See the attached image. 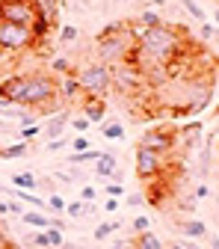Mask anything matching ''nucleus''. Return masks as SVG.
<instances>
[{"instance_id":"nucleus-1","label":"nucleus","mask_w":219,"mask_h":249,"mask_svg":"<svg viewBox=\"0 0 219 249\" xmlns=\"http://www.w3.org/2000/svg\"><path fill=\"white\" fill-rule=\"evenodd\" d=\"M181 36L175 33V27L160 24V27H148L136 36V51H134V66L139 71L151 69H166L181 56Z\"/></svg>"},{"instance_id":"nucleus-2","label":"nucleus","mask_w":219,"mask_h":249,"mask_svg":"<svg viewBox=\"0 0 219 249\" xmlns=\"http://www.w3.org/2000/svg\"><path fill=\"white\" fill-rule=\"evenodd\" d=\"M56 86H59V80L45 74V71L12 74L0 83V101H12V104H21V107H39L42 113H48L51 104L59 98Z\"/></svg>"},{"instance_id":"nucleus-3","label":"nucleus","mask_w":219,"mask_h":249,"mask_svg":"<svg viewBox=\"0 0 219 249\" xmlns=\"http://www.w3.org/2000/svg\"><path fill=\"white\" fill-rule=\"evenodd\" d=\"M95 48H98V59H104V66H110V69L131 62L134 51H136V36L131 30V21L107 24L95 39Z\"/></svg>"},{"instance_id":"nucleus-4","label":"nucleus","mask_w":219,"mask_h":249,"mask_svg":"<svg viewBox=\"0 0 219 249\" xmlns=\"http://www.w3.org/2000/svg\"><path fill=\"white\" fill-rule=\"evenodd\" d=\"M74 77H77L80 92L86 98H104L110 92V86H113V71H110V66H104V62H89V66H83Z\"/></svg>"},{"instance_id":"nucleus-5","label":"nucleus","mask_w":219,"mask_h":249,"mask_svg":"<svg viewBox=\"0 0 219 249\" xmlns=\"http://www.w3.org/2000/svg\"><path fill=\"white\" fill-rule=\"evenodd\" d=\"M33 45H36L33 27L0 21V51H6V53H21V51H27V48H33Z\"/></svg>"},{"instance_id":"nucleus-6","label":"nucleus","mask_w":219,"mask_h":249,"mask_svg":"<svg viewBox=\"0 0 219 249\" xmlns=\"http://www.w3.org/2000/svg\"><path fill=\"white\" fill-rule=\"evenodd\" d=\"M39 6L33 0H0V21H9V24H24V27H33L39 21Z\"/></svg>"},{"instance_id":"nucleus-7","label":"nucleus","mask_w":219,"mask_h":249,"mask_svg":"<svg viewBox=\"0 0 219 249\" xmlns=\"http://www.w3.org/2000/svg\"><path fill=\"white\" fill-rule=\"evenodd\" d=\"M166 169V154L151 151V148H136V175L142 181H154L160 178Z\"/></svg>"},{"instance_id":"nucleus-8","label":"nucleus","mask_w":219,"mask_h":249,"mask_svg":"<svg viewBox=\"0 0 219 249\" xmlns=\"http://www.w3.org/2000/svg\"><path fill=\"white\" fill-rule=\"evenodd\" d=\"M24 124H36V113L12 101H0V128H24Z\"/></svg>"},{"instance_id":"nucleus-9","label":"nucleus","mask_w":219,"mask_h":249,"mask_svg":"<svg viewBox=\"0 0 219 249\" xmlns=\"http://www.w3.org/2000/svg\"><path fill=\"white\" fill-rule=\"evenodd\" d=\"M139 148H151V151H160V154H169L175 148V134L169 128H157V131H145L142 140H139Z\"/></svg>"},{"instance_id":"nucleus-10","label":"nucleus","mask_w":219,"mask_h":249,"mask_svg":"<svg viewBox=\"0 0 219 249\" xmlns=\"http://www.w3.org/2000/svg\"><path fill=\"white\" fill-rule=\"evenodd\" d=\"M68 122H71V110H68V107H62L56 116H51V119H48V124H45V134H48L51 140L62 137V131L68 128Z\"/></svg>"},{"instance_id":"nucleus-11","label":"nucleus","mask_w":219,"mask_h":249,"mask_svg":"<svg viewBox=\"0 0 219 249\" xmlns=\"http://www.w3.org/2000/svg\"><path fill=\"white\" fill-rule=\"evenodd\" d=\"M56 95L59 98H66V101H74V98H83V92H80V83H77V77L74 74H66L59 80V86H56Z\"/></svg>"},{"instance_id":"nucleus-12","label":"nucleus","mask_w":219,"mask_h":249,"mask_svg":"<svg viewBox=\"0 0 219 249\" xmlns=\"http://www.w3.org/2000/svg\"><path fill=\"white\" fill-rule=\"evenodd\" d=\"M116 172H118V163H116V158H113L110 151H104L101 158L95 160V175H98L101 181H110Z\"/></svg>"},{"instance_id":"nucleus-13","label":"nucleus","mask_w":219,"mask_h":249,"mask_svg":"<svg viewBox=\"0 0 219 249\" xmlns=\"http://www.w3.org/2000/svg\"><path fill=\"white\" fill-rule=\"evenodd\" d=\"M21 223L30 226V229H36V231H45V229H51V216L45 211H24L21 213Z\"/></svg>"},{"instance_id":"nucleus-14","label":"nucleus","mask_w":219,"mask_h":249,"mask_svg":"<svg viewBox=\"0 0 219 249\" xmlns=\"http://www.w3.org/2000/svg\"><path fill=\"white\" fill-rule=\"evenodd\" d=\"M104 98H86L83 95V116L89 122H104Z\"/></svg>"},{"instance_id":"nucleus-15","label":"nucleus","mask_w":219,"mask_h":249,"mask_svg":"<svg viewBox=\"0 0 219 249\" xmlns=\"http://www.w3.org/2000/svg\"><path fill=\"white\" fill-rule=\"evenodd\" d=\"M12 187L15 190H39V178L33 175V172H18V175H12Z\"/></svg>"},{"instance_id":"nucleus-16","label":"nucleus","mask_w":219,"mask_h":249,"mask_svg":"<svg viewBox=\"0 0 219 249\" xmlns=\"http://www.w3.org/2000/svg\"><path fill=\"white\" fill-rule=\"evenodd\" d=\"M181 231H184V237H190V240H202V237H207V226H204L202 220H186V223L181 226Z\"/></svg>"},{"instance_id":"nucleus-17","label":"nucleus","mask_w":219,"mask_h":249,"mask_svg":"<svg viewBox=\"0 0 219 249\" xmlns=\"http://www.w3.org/2000/svg\"><path fill=\"white\" fill-rule=\"evenodd\" d=\"M27 151H30V142H12V145H6V148H0V158L3 160H18V158H27Z\"/></svg>"},{"instance_id":"nucleus-18","label":"nucleus","mask_w":219,"mask_h":249,"mask_svg":"<svg viewBox=\"0 0 219 249\" xmlns=\"http://www.w3.org/2000/svg\"><path fill=\"white\" fill-rule=\"evenodd\" d=\"M104 151H98V148H89V151H74V154H68V163L71 166H83V163H95L98 158H101Z\"/></svg>"},{"instance_id":"nucleus-19","label":"nucleus","mask_w":219,"mask_h":249,"mask_svg":"<svg viewBox=\"0 0 219 249\" xmlns=\"http://www.w3.org/2000/svg\"><path fill=\"white\" fill-rule=\"evenodd\" d=\"M134 246L136 249H163V243H160V237L154 234V231H145V234H136L134 237Z\"/></svg>"},{"instance_id":"nucleus-20","label":"nucleus","mask_w":219,"mask_h":249,"mask_svg":"<svg viewBox=\"0 0 219 249\" xmlns=\"http://www.w3.org/2000/svg\"><path fill=\"white\" fill-rule=\"evenodd\" d=\"M101 134H104L107 140H116V142H118V140H124V124H121V122H107Z\"/></svg>"},{"instance_id":"nucleus-21","label":"nucleus","mask_w":219,"mask_h":249,"mask_svg":"<svg viewBox=\"0 0 219 249\" xmlns=\"http://www.w3.org/2000/svg\"><path fill=\"white\" fill-rule=\"evenodd\" d=\"M45 202H48V211H51V213H66V205H68L66 199L59 196V193H51Z\"/></svg>"},{"instance_id":"nucleus-22","label":"nucleus","mask_w":219,"mask_h":249,"mask_svg":"<svg viewBox=\"0 0 219 249\" xmlns=\"http://www.w3.org/2000/svg\"><path fill=\"white\" fill-rule=\"evenodd\" d=\"M77 36H80V33H77V27H74V24H66V27L59 30V42H62V45H74Z\"/></svg>"},{"instance_id":"nucleus-23","label":"nucleus","mask_w":219,"mask_h":249,"mask_svg":"<svg viewBox=\"0 0 219 249\" xmlns=\"http://www.w3.org/2000/svg\"><path fill=\"white\" fill-rule=\"evenodd\" d=\"M181 6L190 12V18H196L199 24H204V12H202V6L196 3V0H181Z\"/></svg>"},{"instance_id":"nucleus-24","label":"nucleus","mask_w":219,"mask_h":249,"mask_svg":"<svg viewBox=\"0 0 219 249\" xmlns=\"http://www.w3.org/2000/svg\"><path fill=\"white\" fill-rule=\"evenodd\" d=\"M118 226L121 223H101V226H95V240H107L113 231H118Z\"/></svg>"},{"instance_id":"nucleus-25","label":"nucleus","mask_w":219,"mask_h":249,"mask_svg":"<svg viewBox=\"0 0 219 249\" xmlns=\"http://www.w3.org/2000/svg\"><path fill=\"white\" fill-rule=\"evenodd\" d=\"M39 134H42L39 124H24V128L18 131V140H21V142H30V140H36Z\"/></svg>"},{"instance_id":"nucleus-26","label":"nucleus","mask_w":219,"mask_h":249,"mask_svg":"<svg viewBox=\"0 0 219 249\" xmlns=\"http://www.w3.org/2000/svg\"><path fill=\"white\" fill-rule=\"evenodd\" d=\"M27 243H30V246H36V249H51V240H48L45 231H33V234L27 237Z\"/></svg>"},{"instance_id":"nucleus-27","label":"nucleus","mask_w":219,"mask_h":249,"mask_svg":"<svg viewBox=\"0 0 219 249\" xmlns=\"http://www.w3.org/2000/svg\"><path fill=\"white\" fill-rule=\"evenodd\" d=\"M66 213L71 216V220H80V216H86V202H68Z\"/></svg>"},{"instance_id":"nucleus-28","label":"nucleus","mask_w":219,"mask_h":249,"mask_svg":"<svg viewBox=\"0 0 219 249\" xmlns=\"http://www.w3.org/2000/svg\"><path fill=\"white\" fill-rule=\"evenodd\" d=\"M51 69H53L56 74H74V69L68 66V59H62V56H56V59H51Z\"/></svg>"},{"instance_id":"nucleus-29","label":"nucleus","mask_w":219,"mask_h":249,"mask_svg":"<svg viewBox=\"0 0 219 249\" xmlns=\"http://www.w3.org/2000/svg\"><path fill=\"white\" fill-rule=\"evenodd\" d=\"M131 229H134V234H145V231H151V220L148 216H136L131 223Z\"/></svg>"},{"instance_id":"nucleus-30","label":"nucleus","mask_w":219,"mask_h":249,"mask_svg":"<svg viewBox=\"0 0 219 249\" xmlns=\"http://www.w3.org/2000/svg\"><path fill=\"white\" fill-rule=\"evenodd\" d=\"M199 39H204V42H207V39H216V27H213L210 21H204V24L199 27Z\"/></svg>"},{"instance_id":"nucleus-31","label":"nucleus","mask_w":219,"mask_h":249,"mask_svg":"<svg viewBox=\"0 0 219 249\" xmlns=\"http://www.w3.org/2000/svg\"><path fill=\"white\" fill-rule=\"evenodd\" d=\"M68 124H71V128H74L77 134H83V131H89V124H92V122H89L86 116H74V119H71Z\"/></svg>"},{"instance_id":"nucleus-32","label":"nucleus","mask_w":219,"mask_h":249,"mask_svg":"<svg viewBox=\"0 0 219 249\" xmlns=\"http://www.w3.org/2000/svg\"><path fill=\"white\" fill-rule=\"evenodd\" d=\"M104 190H107V196L118 199V196H124V184H116V181H110V184L104 187Z\"/></svg>"},{"instance_id":"nucleus-33","label":"nucleus","mask_w":219,"mask_h":249,"mask_svg":"<svg viewBox=\"0 0 219 249\" xmlns=\"http://www.w3.org/2000/svg\"><path fill=\"white\" fill-rule=\"evenodd\" d=\"M45 234H48L51 246H62V243H66V240H62V231H59V229H45Z\"/></svg>"},{"instance_id":"nucleus-34","label":"nucleus","mask_w":219,"mask_h":249,"mask_svg":"<svg viewBox=\"0 0 219 249\" xmlns=\"http://www.w3.org/2000/svg\"><path fill=\"white\" fill-rule=\"evenodd\" d=\"M71 148H74V151H89L92 145H89V140H86L83 134H77V137L71 140Z\"/></svg>"},{"instance_id":"nucleus-35","label":"nucleus","mask_w":219,"mask_h":249,"mask_svg":"<svg viewBox=\"0 0 219 249\" xmlns=\"http://www.w3.org/2000/svg\"><path fill=\"white\" fill-rule=\"evenodd\" d=\"M95 196H98L95 187H89V184H86V187H80V199H83V202H92Z\"/></svg>"},{"instance_id":"nucleus-36","label":"nucleus","mask_w":219,"mask_h":249,"mask_svg":"<svg viewBox=\"0 0 219 249\" xmlns=\"http://www.w3.org/2000/svg\"><path fill=\"white\" fill-rule=\"evenodd\" d=\"M66 145H71V142H68V140H62V137H56V140L48 142V151H62Z\"/></svg>"},{"instance_id":"nucleus-37","label":"nucleus","mask_w":219,"mask_h":249,"mask_svg":"<svg viewBox=\"0 0 219 249\" xmlns=\"http://www.w3.org/2000/svg\"><path fill=\"white\" fill-rule=\"evenodd\" d=\"M118 208H121V202H118V199H113V196H107V202H104V211H107V213H116Z\"/></svg>"},{"instance_id":"nucleus-38","label":"nucleus","mask_w":219,"mask_h":249,"mask_svg":"<svg viewBox=\"0 0 219 249\" xmlns=\"http://www.w3.org/2000/svg\"><path fill=\"white\" fill-rule=\"evenodd\" d=\"M128 205H131V208H139V205H145V196H142V193H131V196H128Z\"/></svg>"},{"instance_id":"nucleus-39","label":"nucleus","mask_w":219,"mask_h":249,"mask_svg":"<svg viewBox=\"0 0 219 249\" xmlns=\"http://www.w3.org/2000/svg\"><path fill=\"white\" fill-rule=\"evenodd\" d=\"M181 246H184V249H202V246H199V240H190V237H184V240H181Z\"/></svg>"},{"instance_id":"nucleus-40","label":"nucleus","mask_w":219,"mask_h":249,"mask_svg":"<svg viewBox=\"0 0 219 249\" xmlns=\"http://www.w3.org/2000/svg\"><path fill=\"white\" fill-rule=\"evenodd\" d=\"M207 193H210V190H207L204 184H199V187H196V199H207Z\"/></svg>"},{"instance_id":"nucleus-41","label":"nucleus","mask_w":219,"mask_h":249,"mask_svg":"<svg viewBox=\"0 0 219 249\" xmlns=\"http://www.w3.org/2000/svg\"><path fill=\"white\" fill-rule=\"evenodd\" d=\"M210 249H219V234H210Z\"/></svg>"},{"instance_id":"nucleus-42","label":"nucleus","mask_w":219,"mask_h":249,"mask_svg":"<svg viewBox=\"0 0 219 249\" xmlns=\"http://www.w3.org/2000/svg\"><path fill=\"white\" fill-rule=\"evenodd\" d=\"M56 249H80V246H74V243H62V246H56Z\"/></svg>"},{"instance_id":"nucleus-43","label":"nucleus","mask_w":219,"mask_h":249,"mask_svg":"<svg viewBox=\"0 0 219 249\" xmlns=\"http://www.w3.org/2000/svg\"><path fill=\"white\" fill-rule=\"evenodd\" d=\"M213 27H216V30H219V9H216V12H213Z\"/></svg>"},{"instance_id":"nucleus-44","label":"nucleus","mask_w":219,"mask_h":249,"mask_svg":"<svg viewBox=\"0 0 219 249\" xmlns=\"http://www.w3.org/2000/svg\"><path fill=\"white\" fill-rule=\"evenodd\" d=\"M113 249H124V240H116V243H113Z\"/></svg>"},{"instance_id":"nucleus-45","label":"nucleus","mask_w":219,"mask_h":249,"mask_svg":"<svg viewBox=\"0 0 219 249\" xmlns=\"http://www.w3.org/2000/svg\"><path fill=\"white\" fill-rule=\"evenodd\" d=\"M169 249H184V246H181V243H172V246H169Z\"/></svg>"},{"instance_id":"nucleus-46","label":"nucleus","mask_w":219,"mask_h":249,"mask_svg":"<svg viewBox=\"0 0 219 249\" xmlns=\"http://www.w3.org/2000/svg\"><path fill=\"white\" fill-rule=\"evenodd\" d=\"M216 42H219V30H216Z\"/></svg>"}]
</instances>
